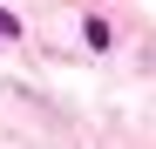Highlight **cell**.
I'll return each mask as SVG.
<instances>
[{"label":"cell","instance_id":"obj_1","mask_svg":"<svg viewBox=\"0 0 156 149\" xmlns=\"http://www.w3.org/2000/svg\"><path fill=\"white\" fill-rule=\"evenodd\" d=\"M14 34H20V20H14L7 7H0V41H14Z\"/></svg>","mask_w":156,"mask_h":149}]
</instances>
